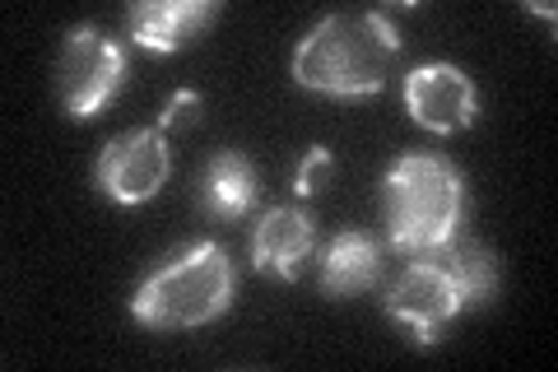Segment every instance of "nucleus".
Segmentation results:
<instances>
[{"label":"nucleus","mask_w":558,"mask_h":372,"mask_svg":"<svg viewBox=\"0 0 558 372\" xmlns=\"http://www.w3.org/2000/svg\"><path fill=\"white\" fill-rule=\"evenodd\" d=\"M400 57V33L387 14H330L293 51V80L330 98H373Z\"/></svg>","instance_id":"1"},{"label":"nucleus","mask_w":558,"mask_h":372,"mask_svg":"<svg viewBox=\"0 0 558 372\" xmlns=\"http://www.w3.org/2000/svg\"><path fill=\"white\" fill-rule=\"evenodd\" d=\"M381 205H387V233L396 252L442 256L461 238L465 182L442 154H405L381 182Z\"/></svg>","instance_id":"2"},{"label":"nucleus","mask_w":558,"mask_h":372,"mask_svg":"<svg viewBox=\"0 0 558 372\" xmlns=\"http://www.w3.org/2000/svg\"><path fill=\"white\" fill-rule=\"evenodd\" d=\"M233 303V261L219 242H196L159 265L131 298V316L154 331H191Z\"/></svg>","instance_id":"3"},{"label":"nucleus","mask_w":558,"mask_h":372,"mask_svg":"<svg viewBox=\"0 0 558 372\" xmlns=\"http://www.w3.org/2000/svg\"><path fill=\"white\" fill-rule=\"evenodd\" d=\"M126 80V51L94 24H80L65 33L61 61H57V88L70 117H98L117 98Z\"/></svg>","instance_id":"4"},{"label":"nucleus","mask_w":558,"mask_h":372,"mask_svg":"<svg viewBox=\"0 0 558 372\" xmlns=\"http://www.w3.org/2000/svg\"><path fill=\"white\" fill-rule=\"evenodd\" d=\"M387 312L414 331L418 345L438 340L451 316L465 312L461 279H457V271H451L447 252L442 256H414L410 271L400 275L391 285V293H387Z\"/></svg>","instance_id":"5"},{"label":"nucleus","mask_w":558,"mask_h":372,"mask_svg":"<svg viewBox=\"0 0 558 372\" xmlns=\"http://www.w3.org/2000/svg\"><path fill=\"white\" fill-rule=\"evenodd\" d=\"M172 172V149H168V135L154 127V131H126L102 145L98 154V168H94V182L108 201L117 205H145L163 191Z\"/></svg>","instance_id":"6"},{"label":"nucleus","mask_w":558,"mask_h":372,"mask_svg":"<svg viewBox=\"0 0 558 372\" xmlns=\"http://www.w3.org/2000/svg\"><path fill=\"white\" fill-rule=\"evenodd\" d=\"M405 108L424 131L457 135L475 121L480 94H475V80H470L461 65L433 61V65H418L405 75Z\"/></svg>","instance_id":"7"},{"label":"nucleus","mask_w":558,"mask_h":372,"mask_svg":"<svg viewBox=\"0 0 558 372\" xmlns=\"http://www.w3.org/2000/svg\"><path fill=\"white\" fill-rule=\"evenodd\" d=\"M215 20H219V0H145V5L126 10L131 38L145 51H182Z\"/></svg>","instance_id":"8"},{"label":"nucleus","mask_w":558,"mask_h":372,"mask_svg":"<svg viewBox=\"0 0 558 372\" xmlns=\"http://www.w3.org/2000/svg\"><path fill=\"white\" fill-rule=\"evenodd\" d=\"M312 242H317V228L303 215L299 205H279L266 209L252 233V265L260 275H279V279H293L299 265L307 261Z\"/></svg>","instance_id":"9"},{"label":"nucleus","mask_w":558,"mask_h":372,"mask_svg":"<svg viewBox=\"0 0 558 372\" xmlns=\"http://www.w3.org/2000/svg\"><path fill=\"white\" fill-rule=\"evenodd\" d=\"M256 201V168L247 154L219 149L201 177V205L215 219H242Z\"/></svg>","instance_id":"10"},{"label":"nucleus","mask_w":558,"mask_h":372,"mask_svg":"<svg viewBox=\"0 0 558 372\" xmlns=\"http://www.w3.org/2000/svg\"><path fill=\"white\" fill-rule=\"evenodd\" d=\"M381 252L368 233H340L322 256V293L326 298H349L377 285Z\"/></svg>","instance_id":"11"},{"label":"nucleus","mask_w":558,"mask_h":372,"mask_svg":"<svg viewBox=\"0 0 558 372\" xmlns=\"http://www.w3.org/2000/svg\"><path fill=\"white\" fill-rule=\"evenodd\" d=\"M447 261H451V271H457V279H461L465 308H480V303L494 298V289H498V265H494V256H488L484 247L457 238V242L447 247Z\"/></svg>","instance_id":"12"},{"label":"nucleus","mask_w":558,"mask_h":372,"mask_svg":"<svg viewBox=\"0 0 558 372\" xmlns=\"http://www.w3.org/2000/svg\"><path fill=\"white\" fill-rule=\"evenodd\" d=\"M330 168H336V158H330L326 145L307 149V158L299 164V172H293V191H299V196H317V191L330 182Z\"/></svg>","instance_id":"13"},{"label":"nucleus","mask_w":558,"mask_h":372,"mask_svg":"<svg viewBox=\"0 0 558 372\" xmlns=\"http://www.w3.org/2000/svg\"><path fill=\"white\" fill-rule=\"evenodd\" d=\"M205 112V98L196 94V88H178V94L168 98V108H163V117H159V131L168 135V131H178V127H191Z\"/></svg>","instance_id":"14"}]
</instances>
